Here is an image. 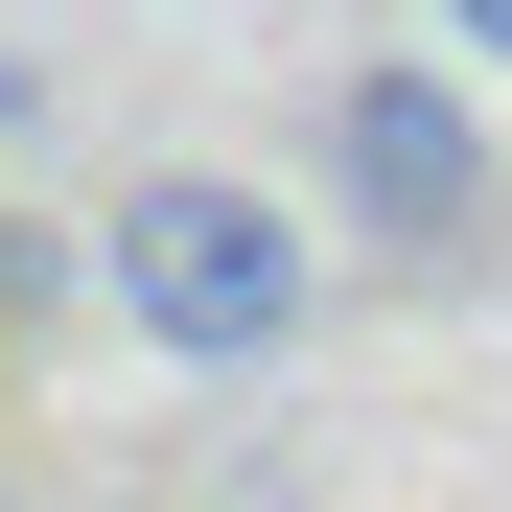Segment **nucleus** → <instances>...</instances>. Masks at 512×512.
I'll return each instance as SVG.
<instances>
[{
    "mask_svg": "<svg viewBox=\"0 0 512 512\" xmlns=\"http://www.w3.org/2000/svg\"><path fill=\"white\" fill-rule=\"evenodd\" d=\"M303 163H326V233L373 280H489L512 256V163H489V94L443 47H350L303 94Z\"/></svg>",
    "mask_w": 512,
    "mask_h": 512,
    "instance_id": "f03ea898",
    "label": "nucleus"
},
{
    "mask_svg": "<svg viewBox=\"0 0 512 512\" xmlns=\"http://www.w3.org/2000/svg\"><path fill=\"white\" fill-rule=\"evenodd\" d=\"M443 70H512V0H443Z\"/></svg>",
    "mask_w": 512,
    "mask_h": 512,
    "instance_id": "7ed1b4c3",
    "label": "nucleus"
},
{
    "mask_svg": "<svg viewBox=\"0 0 512 512\" xmlns=\"http://www.w3.org/2000/svg\"><path fill=\"white\" fill-rule=\"evenodd\" d=\"M94 303L140 326L163 373H280L326 326V233L280 187H233V163H140V187L94 210Z\"/></svg>",
    "mask_w": 512,
    "mask_h": 512,
    "instance_id": "f257e3e1",
    "label": "nucleus"
}]
</instances>
